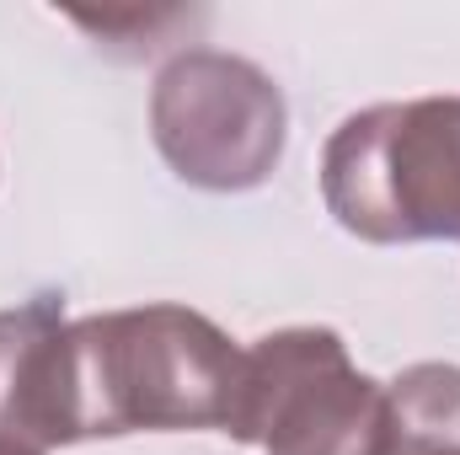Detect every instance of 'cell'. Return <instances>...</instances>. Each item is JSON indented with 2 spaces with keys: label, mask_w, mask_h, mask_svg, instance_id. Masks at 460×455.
I'll return each mask as SVG.
<instances>
[{
  "label": "cell",
  "mask_w": 460,
  "mask_h": 455,
  "mask_svg": "<svg viewBox=\"0 0 460 455\" xmlns=\"http://www.w3.org/2000/svg\"><path fill=\"white\" fill-rule=\"evenodd\" d=\"M241 353L204 311L134 306L70 322L75 440L118 434H226Z\"/></svg>",
  "instance_id": "6da1fadb"
},
{
  "label": "cell",
  "mask_w": 460,
  "mask_h": 455,
  "mask_svg": "<svg viewBox=\"0 0 460 455\" xmlns=\"http://www.w3.org/2000/svg\"><path fill=\"white\" fill-rule=\"evenodd\" d=\"M332 220L375 246L460 241V97L375 103L322 150Z\"/></svg>",
  "instance_id": "7a4b0ae2"
},
{
  "label": "cell",
  "mask_w": 460,
  "mask_h": 455,
  "mask_svg": "<svg viewBox=\"0 0 460 455\" xmlns=\"http://www.w3.org/2000/svg\"><path fill=\"white\" fill-rule=\"evenodd\" d=\"M226 434L262 455H385L391 402L332 327H284L241 353Z\"/></svg>",
  "instance_id": "3957f363"
},
{
  "label": "cell",
  "mask_w": 460,
  "mask_h": 455,
  "mask_svg": "<svg viewBox=\"0 0 460 455\" xmlns=\"http://www.w3.org/2000/svg\"><path fill=\"white\" fill-rule=\"evenodd\" d=\"M150 134L188 188L246 193L273 177L289 108L262 65L226 49H182L155 76Z\"/></svg>",
  "instance_id": "277c9868"
},
{
  "label": "cell",
  "mask_w": 460,
  "mask_h": 455,
  "mask_svg": "<svg viewBox=\"0 0 460 455\" xmlns=\"http://www.w3.org/2000/svg\"><path fill=\"white\" fill-rule=\"evenodd\" d=\"M0 440L27 451L81 445L70 386V322L54 295L0 311Z\"/></svg>",
  "instance_id": "5b68a950"
},
{
  "label": "cell",
  "mask_w": 460,
  "mask_h": 455,
  "mask_svg": "<svg viewBox=\"0 0 460 455\" xmlns=\"http://www.w3.org/2000/svg\"><path fill=\"white\" fill-rule=\"evenodd\" d=\"M391 445L385 455H460V364H412L385 386Z\"/></svg>",
  "instance_id": "8992f818"
},
{
  "label": "cell",
  "mask_w": 460,
  "mask_h": 455,
  "mask_svg": "<svg viewBox=\"0 0 460 455\" xmlns=\"http://www.w3.org/2000/svg\"><path fill=\"white\" fill-rule=\"evenodd\" d=\"M0 455H43V451H27V445H16V440H0Z\"/></svg>",
  "instance_id": "52a82bcc"
}]
</instances>
